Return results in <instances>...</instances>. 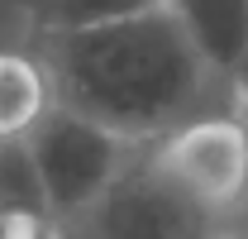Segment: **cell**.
Listing matches in <instances>:
<instances>
[{
	"mask_svg": "<svg viewBox=\"0 0 248 239\" xmlns=\"http://www.w3.org/2000/svg\"><path fill=\"white\" fill-rule=\"evenodd\" d=\"M229 91H234V105L248 110V48H244V58L234 62V72H229Z\"/></svg>",
	"mask_w": 248,
	"mask_h": 239,
	"instance_id": "8",
	"label": "cell"
},
{
	"mask_svg": "<svg viewBox=\"0 0 248 239\" xmlns=\"http://www.w3.org/2000/svg\"><path fill=\"white\" fill-rule=\"evenodd\" d=\"M229 235L248 239V191H244V201H239V210H234V220H229Z\"/></svg>",
	"mask_w": 248,
	"mask_h": 239,
	"instance_id": "9",
	"label": "cell"
},
{
	"mask_svg": "<svg viewBox=\"0 0 248 239\" xmlns=\"http://www.w3.org/2000/svg\"><path fill=\"white\" fill-rule=\"evenodd\" d=\"M24 153L33 163V177H38L48 215L58 225H72L77 215H86L105 196V187L129 168V158L139 149L115 139L110 129L91 124V120L53 105L24 134Z\"/></svg>",
	"mask_w": 248,
	"mask_h": 239,
	"instance_id": "2",
	"label": "cell"
},
{
	"mask_svg": "<svg viewBox=\"0 0 248 239\" xmlns=\"http://www.w3.org/2000/svg\"><path fill=\"white\" fill-rule=\"evenodd\" d=\"M162 10L210 72H234L248 48V0H162Z\"/></svg>",
	"mask_w": 248,
	"mask_h": 239,
	"instance_id": "5",
	"label": "cell"
},
{
	"mask_svg": "<svg viewBox=\"0 0 248 239\" xmlns=\"http://www.w3.org/2000/svg\"><path fill=\"white\" fill-rule=\"evenodd\" d=\"M53 110V86L29 48H0V139H24Z\"/></svg>",
	"mask_w": 248,
	"mask_h": 239,
	"instance_id": "6",
	"label": "cell"
},
{
	"mask_svg": "<svg viewBox=\"0 0 248 239\" xmlns=\"http://www.w3.org/2000/svg\"><path fill=\"white\" fill-rule=\"evenodd\" d=\"M224 225L205 206H196L177 182L153 163V153L139 149L120 177L105 187V196L72 225L62 239H219Z\"/></svg>",
	"mask_w": 248,
	"mask_h": 239,
	"instance_id": "3",
	"label": "cell"
},
{
	"mask_svg": "<svg viewBox=\"0 0 248 239\" xmlns=\"http://www.w3.org/2000/svg\"><path fill=\"white\" fill-rule=\"evenodd\" d=\"M0 239H10V235H5V225H0Z\"/></svg>",
	"mask_w": 248,
	"mask_h": 239,
	"instance_id": "12",
	"label": "cell"
},
{
	"mask_svg": "<svg viewBox=\"0 0 248 239\" xmlns=\"http://www.w3.org/2000/svg\"><path fill=\"white\" fill-rule=\"evenodd\" d=\"M219 239H239V235H229V230H224V235H219Z\"/></svg>",
	"mask_w": 248,
	"mask_h": 239,
	"instance_id": "10",
	"label": "cell"
},
{
	"mask_svg": "<svg viewBox=\"0 0 248 239\" xmlns=\"http://www.w3.org/2000/svg\"><path fill=\"white\" fill-rule=\"evenodd\" d=\"M239 120H244V124H248V110H239Z\"/></svg>",
	"mask_w": 248,
	"mask_h": 239,
	"instance_id": "11",
	"label": "cell"
},
{
	"mask_svg": "<svg viewBox=\"0 0 248 239\" xmlns=\"http://www.w3.org/2000/svg\"><path fill=\"white\" fill-rule=\"evenodd\" d=\"M162 0H24L29 10V29L38 34H72V29H100V24H120L134 15H148Z\"/></svg>",
	"mask_w": 248,
	"mask_h": 239,
	"instance_id": "7",
	"label": "cell"
},
{
	"mask_svg": "<svg viewBox=\"0 0 248 239\" xmlns=\"http://www.w3.org/2000/svg\"><path fill=\"white\" fill-rule=\"evenodd\" d=\"M153 163L229 230L248 191V124L239 115H201L148 144Z\"/></svg>",
	"mask_w": 248,
	"mask_h": 239,
	"instance_id": "4",
	"label": "cell"
},
{
	"mask_svg": "<svg viewBox=\"0 0 248 239\" xmlns=\"http://www.w3.org/2000/svg\"><path fill=\"white\" fill-rule=\"evenodd\" d=\"M29 43L48 72L53 105L134 149H148L201 115H239L229 77L196 58L162 5L120 24L38 34Z\"/></svg>",
	"mask_w": 248,
	"mask_h": 239,
	"instance_id": "1",
	"label": "cell"
}]
</instances>
